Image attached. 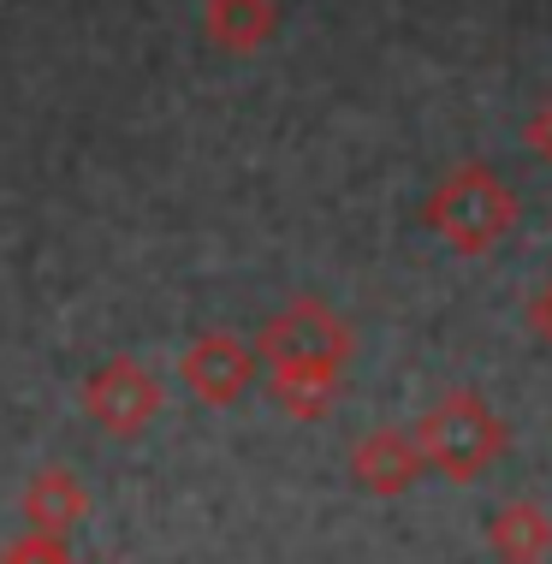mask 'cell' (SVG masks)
Segmentation results:
<instances>
[{"label": "cell", "instance_id": "2", "mask_svg": "<svg viewBox=\"0 0 552 564\" xmlns=\"http://www.w3.org/2000/svg\"><path fill=\"white\" fill-rule=\"evenodd\" d=\"M410 434H416L427 469H434V476H446V481L487 476V469L505 457V446H511L505 416L475 387H452L446 399H434V404H427V416Z\"/></svg>", "mask_w": 552, "mask_h": 564}, {"label": "cell", "instance_id": "3", "mask_svg": "<svg viewBox=\"0 0 552 564\" xmlns=\"http://www.w3.org/2000/svg\"><path fill=\"white\" fill-rule=\"evenodd\" d=\"M350 350H357V333L333 303L321 297H291L285 310H273L262 333H256V357L268 362H333V369H345Z\"/></svg>", "mask_w": 552, "mask_h": 564}, {"label": "cell", "instance_id": "10", "mask_svg": "<svg viewBox=\"0 0 552 564\" xmlns=\"http://www.w3.org/2000/svg\"><path fill=\"white\" fill-rule=\"evenodd\" d=\"M280 30V0H203V36L220 54H256Z\"/></svg>", "mask_w": 552, "mask_h": 564}, {"label": "cell", "instance_id": "5", "mask_svg": "<svg viewBox=\"0 0 552 564\" xmlns=\"http://www.w3.org/2000/svg\"><path fill=\"white\" fill-rule=\"evenodd\" d=\"M256 375H262V357H256V345L232 339V333H203L196 345H184L178 357V380L184 392H191L196 404H238L243 392L256 387Z\"/></svg>", "mask_w": 552, "mask_h": 564}, {"label": "cell", "instance_id": "12", "mask_svg": "<svg viewBox=\"0 0 552 564\" xmlns=\"http://www.w3.org/2000/svg\"><path fill=\"white\" fill-rule=\"evenodd\" d=\"M523 322H529V333H534V339H541V345L552 350V273H546L541 285H534V297H529Z\"/></svg>", "mask_w": 552, "mask_h": 564}, {"label": "cell", "instance_id": "4", "mask_svg": "<svg viewBox=\"0 0 552 564\" xmlns=\"http://www.w3.org/2000/svg\"><path fill=\"white\" fill-rule=\"evenodd\" d=\"M84 416L96 422L101 434H113V440L143 434L149 422L161 416L155 369L137 362V357H107L101 369H89V380H84Z\"/></svg>", "mask_w": 552, "mask_h": 564}, {"label": "cell", "instance_id": "11", "mask_svg": "<svg viewBox=\"0 0 552 564\" xmlns=\"http://www.w3.org/2000/svg\"><path fill=\"white\" fill-rule=\"evenodd\" d=\"M0 564H72V546L59 535H30L24 529V535L0 553Z\"/></svg>", "mask_w": 552, "mask_h": 564}, {"label": "cell", "instance_id": "6", "mask_svg": "<svg viewBox=\"0 0 552 564\" xmlns=\"http://www.w3.org/2000/svg\"><path fill=\"white\" fill-rule=\"evenodd\" d=\"M422 469H427V457L416 446V434H404V429H375L350 446V481L375 499L410 494L422 481Z\"/></svg>", "mask_w": 552, "mask_h": 564}, {"label": "cell", "instance_id": "1", "mask_svg": "<svg viewBox=\"0 0 552 564\" xmlns=\"http://www.w3.org/2000/svg\"><path fill=\"white\" fill-rule=\"evenodd\" d=\"M517 215H523L517 191L505 185L487 161L452 166V173L427 191V203H422V226L446 243L452 256H487L499 238H511Z\"/></svg>", "mask_w": 552, "mask_h": 564}, {"label": "cell", "instance_id": "13", "mask_svg": "<svg viewBox=\"0 0 552 564\" xmlns=\"http://www.w3.org/2000/svg\"><path fill=\"white\" fill-rule=\"evenodd\" d=\"M523 143L534 149V155H541L546 166H552V96L541 101V108L529 113V126H523Z\"/></svg>", "mask_w": 552, "mask_h": 564}, {"label": "cell", "instance_id": "9", "mask_svg": "<svg viewBox=\"0 0 552 564\" xmlns=\"http://www.w3.org/2000/svg\"><path fill=\"white\" fill-rule=\"evenodd\" d=\"M268 392H273V404H280L285 416L321 422L333 404H339L345 369H333V362H273V369H268Z\"/></svg>", "mask_w": 552, "mask_h": 564}, {"label": "cell", "instance_id": "14", "mask_svg": "<svg viewBox=\"0 0 552 564\" xmlns=\"http://www.w3.org/2000/svg\"><path fill=\"white\" fill-rule=\"evenodd\" d=\"M107 564H119V558H107Z\"/></svg>", "mask_w": 552, "mask_h": 564}, {"label": "cell", "instance_id": "8", "mask_svg": "<svg viewBox=\"0 0 552 564\" xmlns=\"http://www.w3.org/2000/svg\"><path fill=\"white\" fill-rule=\"evenodd\" d=\"M487 546L499 564H546L552 558V511L534 499H505L487 517Z\"/></svg>", "mask_w": 552, "mask_h": 564}, {"label": "cell", "instance_id": "7", "mask_svg": "<svg viewBox=\"0 0 552 564\" xmlns=\"http://www.w3.org/2000/svg\"><path fill=\"white\" fill-rule=\"evenodd\" d=\"M84 511H89V494H84V481L72 476L66 464L36 469L30 487H24V499H19V517H24L30 535H59L66 541L72 529L84 523Z\"/></svg>", "mask_w": 552, "mask_h": 564}]
</instances>
